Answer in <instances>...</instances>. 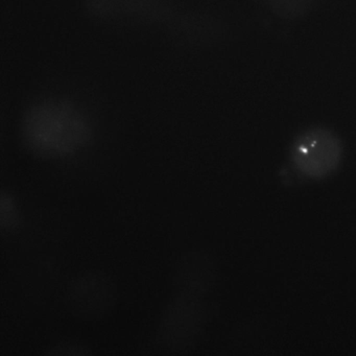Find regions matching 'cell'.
<instances>
[{
    "label": "cell",
    "instance_id": "obj_1",
    "mask_svg": "<svg viewBox=\"0 0 356 356\" xmlns=\"http://www.w3.org/2000/svg\"><path fill=\"white\" fill-rule=\"evenodd\" d=\"M26 149L57 159L82 149L92 138V126L82 110L67 102L47 99L26 110L20 126Z\"/></svg>",
    "mask_w": 356,
    "mask_h": 356
},
{
    "label": "cell",
    "instance_id": "obj_2",
    "mask_svg": "<svg viewBox=\"0 0 356 356\" xmlns=\"http://www.w3.org/2000/svg\"><path fill=\"white\" fill-rule=\"evenodd\" d=\"M205 298L176 293L162 310L157 326V341L172 353L197 346L207 324Z\"/></svg>",
    "mask_w": 356,
    "mask_h": 356
},
{
    "label": "cell",
    "instance_id": "obj_3",
    "mask_svg": "<svg viewBox=\"0 0 356 356\" xmlns=\"http://www.w3.org/2000/svg\"><path fill=\"white\" fill-rule=\"evenodd\" d=\"M66 305L83 321H99L111 314L118 300L115 281L104 272L90 270L74 277L66 289Z\"/></svg>",
    "mask_w": 356,
    "mask_h": 356
},
{
    "label": "cell",
    "instance_id": "obj_4",
    "mask_svg": "<svg viewBox=\"0 0 356 356\" xmlns=\"http://www.w3.org/2000/svg\"><path fill=\"white\" fill-rule=\"evenodd\" d=\"M341 156L339 140L327 131H309L293 147V164L302 174L320 178L337 168Z\"/></svg>",
    "mask_w": 356,
    "mask_h": 356
},
{
    "label": "cell",
    "instance_id": "obj_5",
    "mask_svg": "<svg viewBox=\"0 0 356 356\" xmlns=\"http://www.w3.org/2000/svg\"><path fill=\"white\" fill-rule=\"evenodd\" d=\"M216 279V268L210 255L191 250L179 257L172 270L176 293L205 298Z\"/></svg>",
    "mask_w": 356,
    "mask_h": 356
},
{
    "label": "cell",
    "instance_id": "obj_6",
    "mask_svg": "<svg viewBox=\"0 0 356 356\" xmlns=\"http://www.w3.org/2000/svg\"><path fill=\"white\" fill-rule=\"evenodd\" d=\"M22 222L19 208L16 200L9 191H3L0 195V226L6 232H14Z\"/></svg>",
    "mask_w": 356,
    "mask_h": 356
},
{
    "label": "cell",
    "instance_id": "obj_7",
    "mask_svg": "<svg viewBox=\"0 0 356 356\" xmlns=\"http://www.w3.org/2000/svg\"><path fill=\"white\" fill-rule=\"evenodd\" d=\"M143 1L147 3V0H92V10L99 14H107L109 17L112 16L126 15L129 13H133L136 16L140 10H138V6L143 3ZM141 12V11H140Z\"/></svg>",
    "mask_w": 356,
    "mask_h": 356
},
{
    "label": "cell",
    "instance_id": "obj_8",
    "mask_svg": "<svg viewBox=\"0 0 356 356\" xmlns=\"http://www.w3.org/2000/svg\"><path fill=\"white\" fill-rule=\"evenodd\" d=\"M314 0H266L274 13L284 19L301 17L312 7Z\"/></svg>",
    "mask_w": 356,
    "mask_h": 356
},
{
    "label": "cell",
    "instance_id": "obj_9",
    "mask_svg": "<svg viewBox=\"0 0 356 356\" xmlns=\"http://www.w3.org/2000/svg\"><path fill=\"white\" fill-rule=\"evenodd\" d=\"M47 354L54 356H88L92 354V350L86 343L65 339V341H58L57 343L49 348Z\"/></svg>",
    "mask_w": 356,
    "mask_h": 356
}]
</instances>
